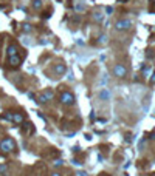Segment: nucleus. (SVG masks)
I'll return each mask as SVG.
<instances>
[{
	"instance_id": "18",
	"label": "nucleus",
	"mask_w": 155,
	"mask_h": 176,
	"mask_svg": "<svg viewBox=\"0 0 155 176\" xmlns=\"http://www.w3.org/2000/svg\"><path fill=\"white\" fill-rule=\"evenodd\" d=\"M78 175H79V176H87V175L84 173V171H79V173H78Z\"/></svg>"
},
{
	"instance_id": "20",
	"label": "nucleus",
	"mask_w": 155,
	"mask_h": 176,
	"mask_svg": "<svg viewBox=\"0 0 155 176\" xmlns=\"http://www.w3.org/2000/svg\"><path fill=\"white\" fill-rule=\"evenodd\" d=\"M119 2H123V3H124V2H126V0H119Z\"/></svg>"
},
{
	"instance_id": "1",
	"label": "nucleus",
	"mask_w": 155,
	"mask_h": 176,
	"mask_svg": "<svg viewBox=\"0 0 155 176\" xmlns=\"http://www.w3.org/2000/svg\"><path fill=\"white\" fill-rule=\"evenodd\" d=\"M14 148H16V142H14L11 137H5V139L0 142V150L3 153H9V151H13Z\"/></svg>"
},
{
	"instance_id": "17",
	"label": "nucleus",
	"mask_w": 155,
	"mask_h": 176,
	"mask_svg": "<svg viewBox=\"0 0 155 176\" xmlns=\"http://www.w3.org/2000/svg\"><path fill=\"white\" fill-rule=\"evenodd\" d=\"M150 83H155V73L152 74V77H150Z\"/></svg>"
},
{
	"instance_id": "16",
	"label": "nucleus",
	"mask_w": 155,
	"mask_h": 176,
	"mask_svg": "<svg viewBox=\"0 0 155 176\" xmlns=\"http://www.w3.org/2000/svg\"><path fill=\"white\" fill-rule=\"evenodd\" d=\"M3 171H6V165H0V173H3Z\"/></svg>"
},
{
	"instance_id": "13",
	"label": "nucleus",
	"mask_w": 155,
	"mask_h": 176,
	"mask_svg": "<svg viewBox=\"0 0 155 176\" xmlns=\"http://www.w3.org/2000/svg\"><path fill=\"white\" fill-rule=\"evenodd\" d=\"M23 31H25V33H31V31H33L31 25H23Z\"/></svg>"
},
{
	"instance_id": "5",
	"label": "nucleus",
	"mask_w": 155,
	"mask_h": 176,
	"mask_svg": "<svg viewBox=\"0 0 155 176\" xmlns=\"http://www.w3.org/2000/svg\"><path fill=\"white\" fill-rule=\"evenodd\" d=\"M53 96H54V93H53L51 90H47V91H44V93L37 97V102H39V104H47L48 101H51V99H53Z\"/></svg>"
},
{
	"instance_id": "19",
	"label": "nucleus",
	"mask_w": 155,
	"mask_h": 176,
	"mask_svg": "<svg viewBox=\"0 0 155 176\" xmlns=\"http://www.w3.org/2000/svg\"><path fill=\"white\" fill-rule=\"evenodd\" d=\"M51 176H60L59 173H56V171H54V173H51Z\"/></svg>"
},
{
	"instance_id": "4",
	"label": "nucleus",
	"mask_w": 155,
	"mask_h": 176,
	"mask_svg": "<svg viewBox=\"0 0 155 176\" xmlns=\"http://www.w3.org/2000/svg\"><path fill=\"white\" fill-rule=\"evenodd\" d=\"M132 26V22L129 20V19H121V20L116 22L115 28L118 29V31H126V29H129Z\"/></svg>"
},
{
	"instance_id": "10",
	"label": "nucleus",
	"mask_w": 155,
	"mask_h": 176,
	"mask_svg": "<svg viewBox=\"0 0 155 176\" xmlns=\"http://www.w3.org/2000/svg\"><path fill=\"white\" fill-rule=\"evenodd\" d=\"M99 97L103 99V101H109V99H110V93H109V90H101Z\"/></svg>"
},
{
	"instance_id": "15",
	"label": "nucleus",
	"mask_w": 155,
	"mask_h": 176,
	"mask_svg": "<svg viewBox=\"0 0 155 176\" xmlns=\"http://www.w3.org/2000/svg\"><path fill=\"white\" fill-rule=\"evenodd\" d=\"M56 168H59V167H62V161H54V164H53Z\"/></svg>"
},
{
	"instance_id": "22",
	"label": "nucleus",
	"mask_w": 155,
	"mask_h": 176,
	"mask_svg": "<svg viewBox=\"0 0 155 176\" xmlns=\"http://www.w3.org/2000/svg\"><path fill=\"white\" fill-rule=\"evenodd\" d=\"M154 3H155V0H154Z\"/></svg>"
},
{
	"instance_id": "21",
	"label": "nucleus",
	"mask_w": 155,
	"mask_h": 176,
	"mask_svg": "<svg viewBox=\"0 0 155 176\" xmlns=\"http://www.w3.org/2000/svg\"><path fill=\"white\" fill-rule=\"evenodd\" d=\"M150 176H155V173H152V175H150Z\"/></svg>"
},
{
	"instance_id": "11",
	"label": "nucleus",
	"mask_w": 155,
	"mask_h": 176,
	"mask_svg": "<svg viewBox=\"0 0 155 176\" xmlns=\"http://www.w3.org/2000/svg\"><path fill=\"white\" fill-rule=\"evenodd\" d=\"M103 19H104L103 13H93V20L95 22H103Z\"/></svg>"
},
{
	"instance_id": "7",
	"label": "nucleus",
	"mask_w": 155,
	"mask_h": 176,
	"mask_svg": "<svg viewBox=\"0 0 155 176\" xmlns=\"http://www.w3.org/2000/svg\"><path fill=\"white\" fill-rule=\"evenodd\" d=\"M8 63L11 65V67H19V65L22 63V57L19 56V54L11 56V57H8Z\"/></svg>"
},
{
	"instance_id": "8",
	"label": "nucleus",
	"mask_w": 155,
	"mask_h": 176,
	"mask_svg": "<svg viewBox=\"0 0 155 176\" xmlns=\"http://www.w3.org/2000/svg\"><path fill=\"white\" fill-rule=\"evenodd\" d=\"M53 71H54V74H64V73L67 71V65L65 63H58V65H54V68H53Z\"/></svg>"
},
{
	"instance_id": "3",
	"label": "nucleus",
	"mask_w": 155,
	"mask_h": 176,
	"mask_svg": "<svg viewBox=\"0 0 155 176\" xmlns=\"http://www.w3.org/2000/svg\"><path fill=\"white\" fill-rule=\"evenodd\" d=\"M3 119H8V121H13L14 124H22L23 122V116L20 113H6L3 116Z\"/></svg>"
},
{
	"instance_id": "9",
	"label": "nucleus",
	"mask_w": 155,
	"mask_h": 176,
	"mask_svg": "<svg viewBox=\"0 0 155 176\" xmlns=\"http://www.w3.org/2000/svg\"><path fill=\"white\" fill-rule=\"evenodd\" d=\"M16 54H19L17 47H16V45H9V47H8V57H11V56H16Z\"/></svg>"
},
{
	"instance_id": "6",
	"label": "nucleus",
	"mask_w": 155,
	"mask_h": 176,
	"mask_svg": "<svg viewBox=\"0 0 155 176\" xmlns=\"http://www.w3.org/2000/svg\"><path fill=\"white\" fill-rule=\"evenodd\" d=\"M126 74H127V70H126V67H123L121 63L113 67V76H116V77H124Z\"/></svg>"
},
{
	"instance_id": "12",
	"label": "nucleus",
	"mask_w": 155,
	"mask_h": 176,
	"mask_svg": "<svg viewBox=\"0 0 155 176\" xmlns=\"http://www.w3.org/2000/svg\"><path fill=\"white\" fill-rule=\"evenodd\" d=\"M31 6H33V8H34V9H39L40 6H42V0H33Z\"/></svg>"
},
{
	"instance_id": "14",
	"label": "nucleus",
	"mask_w": 155,
	"mask_h": 176,
	"mask_svg": "<svg viewBox=\"0 0 155 176\" xmlns=\"http://www.w3.org/2000/svg\"><path fill=\"white\" fill-rule=\"evenodd\" d=\"M105 42H107V36H99V43H105Z\"/></svg>"
},
{
	"instance_id": "2",
	"label": "nucleus",
	"mask_w": 155,
	"mask_h": 176,
	"mask_svg": "<svg viewBox=\"0 0 155 176\" xmlns=\"http://www.w3.org/2000/svg\"><path fill=\"white\" fill-rule=\"evenodd\" d=\"M60 102H62L64 105H73L74 104L73 93H70V91H62V94H60Z\"/></svg>"
}]
</instances>
